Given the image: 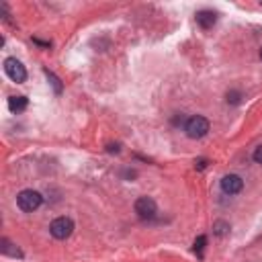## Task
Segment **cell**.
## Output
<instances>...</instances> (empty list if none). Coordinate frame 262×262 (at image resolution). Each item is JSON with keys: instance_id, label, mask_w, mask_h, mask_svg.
<instances>
[{"instance_id": "cell-3", "label": "cell", "mask_w": 262, "mask_h": 262, "mask_svg": "<svg viewBox=\"0 0 262 262\" xmlns=\"http://www.w3.org/2000/svg\"><path fill=\"white\" fill-rule=\"evenodd\" d=\"M49 231H51V235H53L55 239H66V237H70L72 231H74V221H72L70 217H57V219L51 221Z\"/></svg>"}, {"instance_id": "cell-15", "label": "cell", "mask_w": 262, "mask_h": 262, "mask_svg": "<svg viewBox=\"0 0 262 262\" xmlns=\"http://www.w3.org/2000/svg\"><path fill=\"white\" fill-rule=\"evenodd\" d=\"M194 166L201 170V168H205V166H207V160H196V162H194Z\"/></svg>"}, {"instance_id": "cell-11", "label": "cell", "mask_w": 262, "mask_h": 262, "mask_svg": "<svg viewBox=\"0 0 262 262\" xmlns=\"http://www.w3.org/2000/svg\"><path fill=\"white\" fill-rule=\"evenodd\" d=\"M205 244H207V237H205V235H199V237L194 239V252H196L199 256H203V250H205Z\"/></svg>"}, {"instance_id": "cell-4", "label": "cell", "mask_w": 262, "mask_h": 262, "mask_svg": "<svg viewBox=\"0 0 262 262\" xmlns=\"http://www.w3.org/2000/svg\"><path fill=\"white\" fill-rule=\"evenodd\" d=\"M4 72H6V76H8L12 82H16V84H20V82L27 80V70H25V66H23L16 57H6V59H4Z\"/></svg>"}, {"instance_id": "cell-8", "label": "cell", "mask_w": 262, "mask_h": 262, "mask_svg": "<svg viewBox=\"0 0 262 262\" xmlns=\"http://www.w3.org/2000/svg\"><path fill=\"white\" fill-rule=\"evenodd\" d=\"M0 250H2V254H6V256H14V258H23V252L10 242V239H6V237H2L0 239Z\"/></svg>"}, {"instance_id": "cell-9", "label": "cell", "mask_w": 262, "mask_h": 262, "mask_svg": "<svg viewBox=\"0 0 262 262\" xmlns=\"http://www.w3.org/2000/svg\"><path fill=\"white\" fill-rule=\"evenodd\" d=\"M8 108L12 113H20L27 108V96H10L8 98Z\"/></svg>"}, {"instance_id": "cell-14", "label": "cell", "mask_w": 262, "mask_h": 262, "mask_svg": "<svg viewBox=\"0 0 262 262\" xmlns=\"http://www.w3.org/2000/svg\"><path fill=\"white\" fill-rule=\"evenodd\" d=\"M227 102L237 104V102H239V94H237V92H227Z\"/></svg>"}, {"instance_id": "cell-13", "label": "cell", "mask_w": 262, "mask_h": 262, "mask_svg": "<svg viewBox=\"0 0 262 262\" xmlns=\"http://www.w3.org/2000/svg\"><path fill=\"white\" fill-rule=\"evenodd\" d=\"M254 162L262 166V145H258V147L254 149Z\"/></svg>"}, {"instance_id": "cell-12", "label": "cell", "mask_w": 262, "mask_h": 262, "mask_svg": "<svg viewBox=\"0 0 262 262\" xmlns=\"http://www.w3.org/2000/svg\"><path fill=\"white\" fill-rule=\"evenodd\" d=\"M45 76L51 80V84H53V88H55V92H61V84H59V80L55 78V74H51L49 70H45Z\"/></svg>"}, {"instance_id": "cell-6", "label": "cell", "mask_w": 262, "mask_h": 262, "mask_svg": "<svg viewBox=\"0 0 262 262\" xmlns=\"http://www.w3.org/2000/svg\"><path fill=\"white\" fill-rule=\"evenodd\" d=\"M244 188V180L237 174H225L221 178V190L225 194H237Z\"/></svg>"}, {"instance_id": "cell-2", "label": "cell", "mask_w": 262, "mask_h": 262, "mask_svg": "<svg viewBox=\"0 0 262 262\" xmlns=\"http://www.w3.org/2000/svg\"><path fill=\"white\" fill-rule=\"evenodd\" d=\"M184 131H186V135L190 139H201V137H205L209 133V121L205 117H201V115H194L184 123Z\"/></svg>"}, {"instance_id": "cell-10", "label": "cell", "mask_w": 262, "mask_h": 262, "mask_svg": "<svg viewBox=\"0 0 262 262\" xmlns=\"http://www.w3.org/2000/svg\"><path fill=\"white\" fill-rule=\"evenodd\" d=\"M213 233L219 235V237L227 235V233H229V223H227V221H215V223H213Z\"/></svg>"}, {"instance_id": "cell-5", "label": "cell", "mask_w": 262, "mask_h": 262, "mask_svg": "<svg viewBox=\"0 0 262 262\" xmlns=\"http://www.w3.org/2000/svg\"><path fill=\"white\" fill-rule=\"evenodd\" d=\"M135 213H137V217L143 219V221L154 219L156 213H158V205H156V201H154L151 196H139V199L135 201Z\"/></svg>"}, {"instance_id": "cell-1", "label": "cell", "mask_w": 262, "mask_h": 262, "mask_svg": "<svg viewBox=\"0 0 262 262\" xmlns=\"http://www.w3.org/2000/svg\"><path fill=\"white\" fill-rule=\"evenodd\" d=\"M41 203H43L41 192H37V190H33V188H25V190H20V192L16 194V205H18L20 211L31 213V211L39 209Z\"/></svg>"}, {"instance_id": "cell-16", "label": "cell", "mask_w": 262, "mask_h": 262, "mask_svg": "<svg viewBox=\"0 0 262 262\" xmlns=\"http://www.w3.org/2000/svg\"><path fill=\"white\" fill-rule=\"evenodd\" d=\"M260 57H262V47H260Z\"/></svg>"}, {"instance_id": "cell-7", "label": "cell", "mask_w": 262, "mask_h": 262, "mask_svg": "<svg viewBox=\"0 0 262 262\" xmlns=\"http://www.w3.org/2000/svg\"><path fill=\"white\" fill-rule=\"evenodd\" d=\"M196 23L203 27V29H211L215 23H217V14L213 10H199L196 12Z\"/></svg>"}]
</instances>
